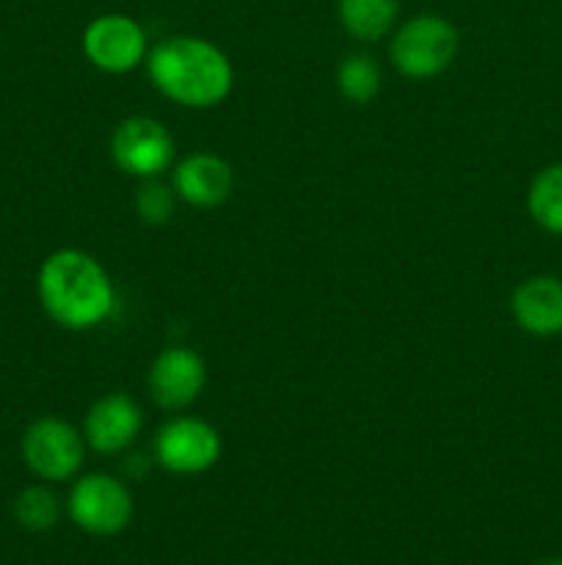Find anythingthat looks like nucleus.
Wrapping results in <instances>:
<instances>
[{"label": "nucleus", "mask_w": 562, "mask_h": 565, "mask_svg": "<svg viewBox=\"0 0 562 565\" xmlns=\"http://www.w3.org/2000/svg\"><path fill=\"white\" fill-rule=\"evenodd\" d=\"M235 191V171L213 152H196L174 169V193L193 207H218Z\"/></svg>", "instance_id": "11"}, {"label": "nucleus", "mask_w": 562, "mask_h": 565, "mask_svg": "<svg viewBox=\"0 0 562 565\" xmlns=\"http://www.w3.org/2000/svg\"><path fill=\"white\" fill-rule=\"evenodd\" d=\"M22 458L39 480H72L86 458V436L58 417H42L22 436Z\"/></svg>", "instance_id": "5"}, {"label": "nucleus", "mask_w": 562, "mask_h": 565, "mask_svg": "<svg viewBox=\"0 0 562 565\" xmlns=\"http://www.w3.org/2000/svg\"><path fill=\"white\" fill-rule=\"evenodd\" d=\"M14 519L28 533H47L61 519V500L47 486H28L14 500Z\"/></svg>", "instance_id": "16"}, {"label": "nucleus", "mask_w": 562, "mask_h": 565, "mask_svg": "<svg viewBox=\"0 0 562 565\" xmlns=\"http://www.w3.org/2000/svg\"><path fill=\"white\" fill-rule=\"evenodd\" d=\"M154 458L171 475H202L220 458V436L198 417H174L154 436Z\"/></svg>", "instance_id": "7"}, {"label": "nucleus", "mask_w": 562, "mask_h": 565, "mask_svg": "<svg viewBox=\"0 0 562 565\" xmlns=\"http://www.w3.org/2000/svg\"><path fill=\"white\" fill-rule=\"evenodd\" d=\"M83 53L97 70L121 75L147 61V33L132 17L102 14L83 31Z\"/></svg>", "instance_id": "8"}, {"label": "nucleus", "mask_w": 562, "mask_h": 565, "mask_svg": "<svg viewBox=\"0 0 562 565\" xmlns=\"http://www.w3.org/2000/svg\"><path fill=\"white\" fill-rule=\"evenodd\" d=\"M540 565H562V557H554V561H545V563H540Z\"/></svg>", "instance_id": "18"}, {"label": "nucleus", "mask_w": 562, "mask_h": 565, "mask_svg": "<svg viewBox=\"0 0 562 565\" xmlns=\"http://www.w3.org/2000/svg\"><path fill=\"white\" fill-rule=\"evenodd\" d=\"M36 292L44 312L69 331L105 323L116 303L108 270L80 248L50 254L39 268Z\"/></svg>", "instance_id": "2"}, {"label": "nucleus", "mask_w": 562, "mask_h": 565, "mask_svg": "<svg viewBox=\"0 0 562 565\" xmlns=\"http://www.w3.org/2000/svg\"><path fill=\"white\" fill-rule=\"evenodd\" d=\"M204 381H207V367L191 348H165L147 375L149 395L165 412H182L191 406L202 395Z\"/></svg>", "instance_id": "9"}, {"label": "nucleus", "mask_w": 562, "mask_h": 565, "mask_svg": "<svg viewBox=\"0 0 562 565\" xmlns=\"http://www.w3.org/2000/svg\"><path fill=\"white\" fill-rule=\"evenodd\" d=\"M110 154L125 174L138 180H158L174 160V138L163 121L132 116L119 121L110 136Z\"/></svg>", "instance_id": "6"}, {"label": "nucleus", "mask_w": 562, "mask_h": 565, "mask_svg": "<svg viewBox=\"0 0 562 565\" xmlns=\"http://www.w3.org/2000/svg\"><path fill=\"white\" fill-rule=\"evenodd\" d=\"M529 215L551 235H562V163L540 171L529 185Z\"/></svg>", "instance_id": "14"}, {"label": "nucleus", "mask_w": 562, "mask_h": 565, "mask_svg": "<svg viewBox=\"0 0 562 565\" xmlns=\"http://www.w3.org/2000/svg\"><path fill=\"white\" fill-rule=\"evenodd\" d=\"M143 428V412L130 395H105L88 408L86 425H83V436L91 450L102 452V456H116V452L127 450L132 441L138 439Z\"/></svg>", "instance_id": "10"}, {"label": "nucleus", "mask_w": 562, "mask_h": 565, "mask_svg": "<svg viewBox=\"0 0 562 565\" xmlns=\"http://www.w3.org/2000/svg\"><path fill=\"white\" fill-rule=\"evenodd\" d=\"M149 81L163 97L185 108H215L235 83L231 61L202 36H169L147 55Z\"/></svg>", "instance_id": "1"}, {"label": "nucleus", "mask_w": 562, "mask_h": 565, "mask_svg": "<svg viewBox=\"0 0 562 565\" xmlns=\"http://www.w3.org/2000/svg\"><path fill=\"white\" fill-rule=\"evenodd\" d=\"M138 218L149 226H160L174 215V188L158 180H143L136 191Z\"/></svg>", "instance_id": "17"}, {"label": "nucleus", "mask_w": 562, "mask_h": 565, "mask_svg": "<svg viewBox=\"0 0 562 565\" xmlns=\"http://www.w3.org/2000/svg\"><path fill=\"white\" fill-rule=\"evenodd\" d=\"M397 0H339V22L353 39L378 42L395 28Z\"/></svg>", "instance_id": "13"}, {"label": "nucleus", "mask_w": 562, "mask_h": 565, "mask_svg": "<svg viewBox=\"0 0 562 565\" xmlns=\"http://www.w3.org/2000/svg\"><path fill=\"white\" fill-rule=\"evenodd\" d=\"M457 50H461V36L450 20L439 14H419L397 28L389 55L397 72L413 81H428L441 75L455 61Z\"/></svg>", "instance_id": "3"}, {"label": "nucleus", "mask_w": 562, "mask_h": 565, "mask_svg": "<svg viewBox=\"0 0 562 565\" xmlns=\"http://www.w3.org/2000/svg\"><path fill=\"white\" fill-rule=\"evenodd\" d=\"M512 318L534 337L562 334V281L556 276H532L512 292Z\"/></svg>", "instance_id": "12"}, {"label": "nucleus", "mask_w": 562, "mask_h": 565, "mask_svg": "<svg viewBox=\"0 0 562 565\" xmlns=\"http://www.w3.org/2000/svg\"><path fill=\"white\" fill-rule=\"evenodd\" d=\"M66 513L83 533L94 539H114L130 527L136 502L119 478L91 472L75 480L66 500Z\"/></svg>", "instance_id": "4"}, {"label": "nucleus", "mask_w": 562, "mask_h": 565, "mask_svg": "<svg viewBox=\"0 0 562 565\" xmlns=\"http://www.w3.org/2000/svg\"><path fill=\"white\" fill-rule=\"evenodd\" d=\"M336 86L347 103L367 105L380 92V66L372 55L353 53L347 55L336 72Z\"/></svg>", "instance_id": "15"}]
</instances>
